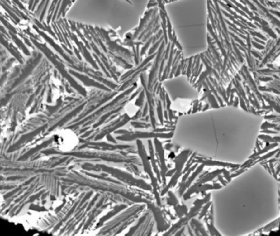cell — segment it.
<instances>
[{"instance_id":"obj_1","label":"cell","mask_w":280,"mask_h":236,"mask_svg":"<svg viewBox=\"0 0 280 236\" xmlns=\"http://www.w3.org/2000/svg\"><path fill=\"white\" fill-rule=\"evenodd\" d=\"M153 12H154V9H152V10H149V11H148L146 12L145 15H144V17L140 21V25H139V26L138 27V29H137L136 31H135V33L134 34L133 38L138 37V36H139L140 32H142V31H144V29L147 27L148 23L150 22L151 20H149V19H150V17L152 16Z\"/></svg>"},{"instance_id":"obj_2","label":"cell","mask_w":280,"mask_h":236,"mask_svg":"<svg viewBox=\"0 0 280 236\" xmlns=\"http://www.w3.org/2000/svg\"><path fill=\"white\" fill-rule=\"evenodd\" d=\"M2 198L1 196V194H0V208H1V204H2Z\"/></svg>"},{"instance_id":"obj_3","label":"cell","mask_w":280,"mask_h":236,"mask_svg":"<svg viewBox=\"0 0 280 236\" xmlns=\"http://www.w3.org/2000/svg\"><path fill=\"white\" fill-rule=\"evenodd\" d=\"M269 1H272V2H280V0H269Z\"/></svg>"}]
</instances>
